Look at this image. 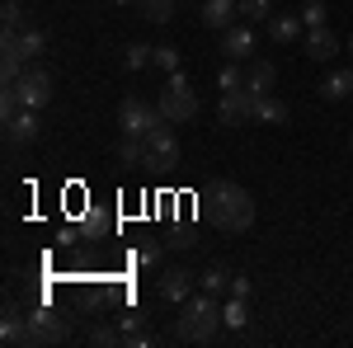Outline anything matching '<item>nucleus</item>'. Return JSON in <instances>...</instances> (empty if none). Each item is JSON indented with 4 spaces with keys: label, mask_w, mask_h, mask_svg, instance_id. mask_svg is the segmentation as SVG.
<instances>
[{
    "label": "nucleus",
    "mask_w": 353,
    "mask_h": 348,
    "mask_svg": "<svg viewBox=\"0 0 353 348\" xmlns=\"http://www.w3.org/2000/svg\"><path fill=\"white\" fill-rule=\"evenodd\" d=\"M161 123H165L161 104H146L141 94H128L118 104V127H123V136H151Z\"/></svg>",
    "instance_id": "obj_5"
},
{
    "label": "nucleus",
    "mask_w": 353,
    "mask_h": 348,
    "mask_svg": "<svg viewBox=\"0 0 353 348\" xmlns=\"http://www.w3.org/2000/svg\"><path fill=\"white\" fill-rule=\"evenodd\" d=\"M349 57H353V33H349Z\"/></svg>",
    "instance_id": "obj_33"
},
{
    "label": "nucleus",
    "mask_w": 353,
    "mask_h": 348,
    "mask_svg": "<svg viewBox=\"0 0 353 348\" xmlns=\"http://www.w3.org/2000/svg\"><path fill=\"white\" fill-rule=\"evenodd\" d=\"M217 90L226 94V90H245V66L241 61H231V66H221L217 71Z\"/></svg>",
    "instance_id": "obj_22"
},
{
    "label": "nucleus",
    "mask_w": 353,
    "mask_h": 348,
    "mask_svg": "<svg viewBox=\"0 0 353 348\" xmlns=\"http://www.w3.org/2000/svg\"><path fill=\"white\" fill-rule=\"evenodd\" d=\"M292 118V108L283 104L278 94H259L254 99V123H269V127H278V123H288Z\"/></svg>",
    "instance_id": "obj_15"
},
{
    "label": "nucleus",
    "mask_w": 353,
    "mask_h": 348,
    "mask_svg": "<svg viewBox=\"0 0 353 348\" xmlns=\"http://www.w3.org/2000/svg\"><path fill=\"white\" fill-rule=\"evenodd\" d=\"M349 85H353V71H349Z\"/></svg>",
    "instance_id": "obj_35"
},
{
    "label": "nucleus",
    "mask_w": 353,
    "mask_h": 348,
    "mask_svg": "<svg viewBox=\"0 0 353 348\" xmlns=\"http://www.w3.org/2000/svg\"><path fill=\"white\" fill-rule=\"evenodd\" d=\"M85 236H104V231H109L113 221H109V212H99V207H85Z\"/></svg>",
    "instance_id": "obj_25"
},
{
    "label": "nucleus",
    "mask_w": 353,
    "mask_h": 348,
    "mask_svg": "<svg viewBox=\"0 0 353 348\" xmlns=\"http://www.w3.org/2000/svg\"><path fill=\"white\" fill-rule=\"evenodd\" d=\"M118 161L123 165H146V136H123V141H118Z\"/></svg>",
    "instance_id": "obj_19"
},
{
    "label": "nucleus",
    "mask_w": 353,
    "mask_h": 348,
    "mask_svg": "<svg viewBox=\"0 0 353 348\" xmlns=\"http://www.w3.org/2000/svg\"><path fill=\"white\" fill-rule=\"evenodd\" d=\"M141 329H146V325H141V316H137V311H128V316H123V334H141Z\"/></svg>",
    "instance_id": "obj_31"
},
{
    "label": "nucleus",
    "mask_w": 353,
    "mask_h": 348,
    "mask_svg": "<svg viewBox=\"0 0 353 348\" xmlns=\"http://www.w3.org/2000/svg\"><path fill=\"white\" fill-rule=\"evenodd\" d=\"M156 292H161V301H189L193 296V273L189 268H165L161 273V283H156Z\"/></svg>",
    "instance_id": "obj_9"
},
{
    "label": "nucleus",
    "mask_w": 353,
    "mask_h": 348,
    "mask_svg": "<svg viewBox=\"0 0 353 348\" xmlns=\"http://www.w3.org/2000/svg\"><path fill=\"white\" fill-rule=\"evenodd\" d=\"M113 5H132V0H113Z\"/></svg>",
    "instance_id": "obj_34"
},
{
    "label": "nucleus",
    "mask_w": 353,
    "mask_h": 348,
    "mask_svg": "<svg viewBox=\"0 0 353 348\" xmlns=\"http://www.w3.org/2000/svg\"><path fill=\"white\" fill-rule=\"evenodd\" d=\"M301 33H306L301 14H273V19H269V38H273V43H297Z\"/></svg>",
    "instance_id": "obj_16"
},
{
    "label": "nucleus",
    "mask_w": 353,
    "mask_h": 348,
    "mask_svg": "<svg viewBox=\"0 0 353 348\" xmlns=\"http://www.w3.org/2000/svg\"><path fill=\"white\" fill-rule=\"evenodd\" d=\"M212 221H217L226 236H241L254 226V198L241 184H217L212 193Z\"/></svg>",
    "instance_id": "obj_2"
},
{
    "label": "nucleus",
    "mask_w": 353,
    "mask_h": 348,
    "mask_svg": "<svg viewBox=\"0 0 353 348\" xmlns=\"http://www.w3.org/2000/svg\"><path fill=\"white\" fill-rule=\"evenodd\" d=\"M221 52L231 57V61H250V57H254V28L231 24L226 33H221Z\"/></svg>",
    "instance_id": "obj_11"
},
{
    "label": "nucleus",
    "mask_w": 353,
    "mask_h": 348,
    "mask_svg": "<svg viewBox=\"0 0 353 348\" xmlns=\"http://www.w3.org/2000/svg\"><path fill=\"white\" fill-rule=\"evenodd\" d=\"M231 296H245L250 301V278H231Z\"/></svg>",
    "instance_id": "obj_32"
},
{
    "label": "nucleus",
    "mask_w": 353,
    "mask_h": 348,
    "mask_svg": "<svg viewBox=\"0 0 353 348\" xmlns=\"http://www.w3.org/2000/svg\"><path fill=\"white\" fill-rule=\"evenodd\" d=\"M38 132H43V123H38V108H19V113L5 123V136H10V146L38 141Z\"/></svg>",
    "instance_id": "obj_12"
},
{
    "label": "nucleus",
    "mask_w": 353,
    "mask_h": 348,
    "mask_svg": "<svg viewBox=\"0 0 353 348\" xmlns=\"http://www.w3.org/2000/svg\"><path fill=\"white\" fill-rule=\"evenodd\" d=\"M90 344H94V348H113V344H123V329H113V325H94V329H90Z\"/></svg>",
    "instance_id": "obj_26"
},
{
    "label": "nucleus",
    "mask_w": 353,
    "mask_h": 348,
    "mask_svg": "<svg viewBox=\"0 0 353 348\" xmlns=\"http://www.w3.org/2000/svg\"><path fill=\"white\" fill-rule=\"evenodd\" d=\"M161 113H165V123H193L198 118V94H193V85L184 81V71H174L170 81H165V90H161Z\"/></svg>",
    "instance_id": "obj_4"
},
{
    "label": "nucleus",
    "mask_w": 353,
    "mask_h": 348,
    "mask_svg": "<svg viewBox=\"0 0 353 348\" xmlns=\"http://www.w3.org/2000/svg\"><path fill=\"white\" fill-rule=\"evenodd\" d=\"M273 81H278V66H273V61H264V57H250V61H245V90L269 94Z\"/></svg>",
    "instance_id": "obj_14"
},
{
    "label": "nucleus",
    "mask_w": 353,
    "mask_h": 348,
    "mask_svg": "<svg viewBox=\"0 0 353 348\" xmlns=\"http://www.w3.org/2000/svg\"><path fill=\"white\" fill-rule=\"evenodd\" d=\"M254 90H226L221 94V104H217V123L221 127H241V123H250L254 118Z\"/></svg>",
    "instance_id": "obj_8"
},
{
    "label": "nucleus",
    "mask_w": 353,
    "mask_h": 348,
    "mask_svg": "<svg viewBox=\"0 0 353 348\" xmlns=\"http://www.w3.org/2000/svg\"><path fill=\"white\" fill-rule=\"evenodd\" d=\"M236 5H241L245 19H254V24H259V19L269 24V19H273V0H236Z\"/></svg>",
    "instance_id": "obj_23"
},
{
    "label": "nucleus",
    "mask_w": 353,
    "mask_h": 348,
    "mask_svg": "<svg viewBox=\"0 0 353 348\" xmlns=\"http://www.w3.org/2000/svg\"><path fill=\"white\" fill-rule=\"evenodd\" d=\"M301 48H306L311 61H334V57H339V38L330 33V24H321V28H306Z\"/></svg>",
    "instance_id": "obj_10"
},
{
    "label": "nucleus",
    "mask_w": 353,
    "mask_h": 348,
    "mask_svg": "<svg viewBox=\"0 0 353 348\" xmlns=\"http://www.w3.org/2000/svg\"><path fill=\"white\" fill-rule=\"evenodd\" d=\"M217 325L221 320V306L212 292H193L189 301H179V320H174V344H208L217 339Z\"/></svg>",
    "instance_id": "obj_1"
},
{
    "label": "nucleus",
    "mask_w": 353,
    "mask_h": 348,
    "mask_svg": "<svg viewBox=\"0 0 353 348\" xmlns=\"http://www.w3.org/2000/svg\"><path fill=\"white\" fill-rule=\"evenodd\" d=\"M132 259H137L141 268H156V264H161V240H141V245L132 249Z\"/></svg>",
    "instance_id": "obj_27"
},
{
    "label": "nucleus",
    "mask_w": 353,
    "mask_h": 348,
    "mask_svg": "<svg viewBox=\"0 0 353 348\" xmlns=\"http://www.w3.org/2000/svg\"><path fill=\"white\" fill-rule=\"evenodd\" d=\"M0 19H5V28H24V5H19V0H5Z\"/></svg>",
    "instance_id": "obj_30"
},
{
    "label": "nucleus",
    "mask_w": 353,
    "mask_h": 348,
    "mask_svg": "<svg viewBox=\"0 0 353 348\" xmlns=\"http://www.w3.org/2000/svg\"><path fill=\"white\" fill-rule=\"evenodd\" d=\"M301 24H306V28H321V24H330V10L321 5V0H306V5H301Z\"/></svg>",
    "instance_id": "obj_24"
},
{
    "label": "nucleus",
    "mask_w": 353,
    "mask_h": 348,
    "mask_svg": "<svg viewBox=\"0 0 353 348\" xmlns=\"http://www.w3.org/2000/svg\"><path fill=\"white\" fill-rule=\"evenodd\" d=\"M71 339V320L66 316H52V311H28L24 320H19V334H14V344L19 348H57Z\"/></svg>",
    "instance_id": "obj_3"
},
{
    "label": "nucleus",
    "mask_w": 353,
    "mask_h": 348,
    "mask_svg": "<svg viewBox=\"0 0 353 348\" xmlns=\"http://www.w3.org/2000/svg\"><path fill=\"white\" fill-rule=\"evenodd\" d=\"M151 61H156L161 71H170V76H174V71H179V48H156V52H151Z\"/></svg>",
    "instance_id": "obj_28"
},
{
    "label": "nucleus",
    "mask_w": 353,
    "mask_h": 348,
    "mask_svg": "<svg viewBox=\"0 0 353 348\" xmlns=\"http://www.w3.org/2000/svg\"><path fill=\"white\" fill-rule=\"evenodd\" d=\"M221 320H226V329H245V320H250V306H245V296H231V301L221 306Z\"/></svg>",
    "instance_id": "obj_21"
},
{
    "label": "nucleus",
    "mask_w": 353,
    "mask_h": 348,
    "mask_svg": "<svg viewBox=\"0 0 353 348\" xmlns=\"http://www.w3.org/2000/svg\"><path fill=\"white\" fill-rule=\"evenodd\" d=\"M151 52H156V48H141V43H137V48H128V57H123V66H128V71H141V66L151 61Z\"/></svg>",
    "instance_id": "obj_29"
},
{
    "label": "nucleus",
    "mask_w": 353,
    "mask_h": 348,
    "mask_svg": "<svg viewBox=\"0 0 353 348\" xmlns=\"http://www.w3.org/2000/svg\"><path fill=\"white\" fill-rule=\"evenodd\" d=\"M198 287H203V292H212V296L231 292V273H226V268H221V264H212V268H208V273H203V278H198Z\"/></svg>",
    "instance_id": "obj_18"
},
{
    "label": "nucleus",
    "mask_w": 353,
    "mask_h": 348,
    "mask_svg": "<svg viewBox=\"0 0 353 348\" xmlns=\"http://www.w3.org/2000/svg\"><path fill=\"white\" fill-rule=\"evenodd\" d=\"M19 99H24V108H48L52 104V94H57V81H52V71H43V66H28L24 76H19Z\"/></svg>",
    "instance_id": "obj_6"
},
{
    "label": "nucleus",
    "mask_w": 353,
    "mask_h": 348,
    "mask_svg": "<svg viewBox=\"0 0 353 348\" xmlns=\"http://www.w3.org/2000/svg\"><path fill=\"white\" fill-rule=\"evenodd\" d=\"M198 14H203V24L212 28V33H226V28L236 24L241 5H236V0H203V10H198Z\"/></svg>",
    "instance_id": "obj_13"
},
{
    "label": "nucleus",
    "mask_w": 353,
    "mask_h": 348,
    "mask_svg": "<svg viewBox=\"0 0 353 348\" xmlns=\"http://www.w3.org/2000/svg\"><path fill=\"white\" fill-rule=\"evenodd\" d=\"M174 123H161L156 132L146 136V165L151 170H174L179 165V136L170 132Z\"/></svg>",
    "instance_id": "obj_7"
},
{
    "label": "nucleus",
    "mask_w": 353,
    "mask_h": 348,
    "mask_svg": "<svg viewBox=\"0 0 353 348\" xmlns=\"http://www.w3.org/2000/svg\"><path fill=\"white\" fill-rule=\"evenodd\" d=\"M349 146H353V141H349Z\"/></svg>",
    "instance_id": "obj_36"
},
{
    "label": "nucleus",
    "mask_w": 353,
    "mask_h": 348,
    "mask_svg": "<svg viewBox=\"0 0 353 348\" xmlns=\"http://www.w3.org/2000/svg\"><path fill=\"white\" fill-rule=\"evenodd\" d=\"M137 5H141V14H146L151 24H170L174 10H179V0H137Z\"/></svg>",
    "instance_id": "obj_17"
},
{
    "label": "nucleus",
    "mask_w": 353,
    "mask_h": 348,
    "mask_svg": "<svg viewBox=\"0 0 353 348\" xmlns=\"http://www.w3.org/2000/svg\"><path fill=\"white\" fill-rule=\"evenodd\" d=\"M321 94H325L330 104H334V99H344V94H353V85H349V71H330L325 81H321Z\"/></svg>",
    "instance_id": "obj_20"
}]
</instances>
